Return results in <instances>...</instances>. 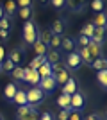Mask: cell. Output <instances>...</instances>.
I'll use <instances>...</instances> for the list:
<instances>
[{"label": "cell", "instance_id": "28", "mask_svg": "<svg viewBox=\"0 0 107 120\" xmlns=\"http://www.w3.org/2000/svg\"><path fill=\"white\" fill-rule=\"evenodd\" d=\"M32 49H34L36 56H46V52H48V47H46L45 43H41L39 40H38L34 45H32Z\"/></svg>", "mask_w": 107, "mask_h": 120}, {"label": "cell", "instance_id": "26", "mask_svg": "<svg viewBox=\"0 0 107 120\" xmlns=\"http://www.w3.org/2000/svg\"><path fill=\"white\" fill-rule=\"evenodd\" d=\"M95 29H97V27H95L91 22H87V23L80 29V32H79V34H80V36H86V38H89V40H91V38H93V32H95Z\"/></svg>", "mask_w": 107, "mask_h": 120}, {"label": "cell", "instance_id": "9", "mask_svg": "<svg viewBox=\"0 0 107 120\" xmlns=\"http://www.w3.org/2000/svg\"><path fill=\"white\" fill-rule=\"evenodd\" d=\"M25 50H27L25 45H20V47H16V49H13L9 52V59L13 61V65H14V66H20L21 59L25 57Z\"/></svg>", "mask_w": 107, "mask_h": 120}, {"label": "cell", "instance_id": "32", "mask_svg": "<svg viewBox=\"0 0 107 120\" xmlns=\"http://www.w3.org/2000/svg\"><path fill=\"white\" fill-rule=\"evenodd\" d=\"M38 74H39V79H43V77H48V75H52V65H48V63L41 65L39 68H38Z\"/></svg>", "mask_w": 107, "mask_h": 120}, {"label": "cell", "instance_id": "25", "mask_svg": "<svg viewBox=\"0 0 107 120\" xmlns=\"http://www.w3.org/2000/svg\"><path fill=\"white\" fill-rule=\"evenodd\" d=\"M89 7H91V11L95 15H98V13H104V11H105V2H104V0H91Z\"/></svg>", "mask_w": 107, "mask_h": 120}, {"label": "cell", "instance_id": "40", "mask_svg": "<svg viewBox=\"0 0 107 120\" xmlns=\"http://www.w3.org/2000/svg\"><path fill=\"white\" fill-rule=\"evenodd\" d=\"M38 120H54V116H52L50 113H43V115H39Z\"/></svg>", "mask_w": 107, "mask_h": 120}, {"label": "cell", "instance_id": "7", "mask_svg": "<svg viewBox=\"0 0 107 120\" xmlns=\"http://www.w3.org/2000/svg\"><path fill=\"white\" fill-rule=\"evenodd\" d=\"M84 106H86V95L82 91H75L70 97V108L73 111H79V109H84Z\"/></svg>", "mask_w": 107, "mask_h": 120}, {"label": "cell", "instance_id": "33", "mask_svg": "<svg viewBox=\"0 0 107 120\" xmlns=\"http://www.w3.org/2000/svg\"><path fill=\"white\" fill-rule=\"evenodd\" d=\"M97 79H98V84L102 86V90H105V86H107V70L97 72Z\"/></svg>", "mask_w": 107, "mask_h": 120}, {"label": "cell", "instance_id": "22", "mask_svg": "<svg viewBox=\"0 0 107 120\" xmlns=\"http://www.w3.org/2000/svg\"><path fill=\"white\" fill-rule=\"evenodd\" d=\"M13 102H14L18 108L20 106H25L27 104V95H25V90H20L18 88V91H16V95L13 97Z\"/></svg>", "mask_w": 107, "mask_h": 120}, {"label": "cell", "instance_id": "4", "mask_svg": "<svg viewBox=\"0 0 107 120\" xmlns=\"http://www.w3.org/2000/svg\"><path fill=\"white\" fill-rule=\"evenodd\" d=\"M25 95H27V104L34 106V108L43 104V100H45V93H43L38 86H31V88L25 91Z\"/></svg>", "mask_w": 107, "mask_h": 120}, {"label": "cell", "instance_id": "2", "mask_svg": "<svg viewBox=\"0 0 107 120\" xmlns=\"http://www.w3.org/2000/svg\"><path fill=\"white\" fill-rule=\"evenodd\" d=\"M38 27H36V23L32 20L25 22L23 23V29H21V40H23V45L25 47H32L38 41Z\"/></svg>", "mask_w": 107, "mask_h": 120}, {"label": "cell", "instance_id": "42", "mask_svg": "<svg viewBox=\"0 0 107 120\" xmlns=\"http://www.w3.org/2000/svg\"><path fill=\"white\" fill-rule=\"evenodd\" d=\"M82 120H100V116H98L97 113H91V115H87L86 118H82Z\"/></svg>", "mask_w": 107, "mask_h": 120}, {"label": "cell", "instance_id": "43", "mask_svg": "<svg viewBox=\"0 0 107 120\" xmlns=\"http://www.w3.org/2000/svg\"><path fill=\"white\" fill-rule=\"evenodd\" d=\"M38 4H39V7H46V5L50 4V0H36Z\"/></svg>", "mask_w": 107, "mask_h": 120}, {"label": "cell", "instance_id": "16", "mask_svg": "<svg viewBox=\"0 0 107 120\" xmlns=\"http://www.w3.org/2000/svg\"><path fill=\"white\" fill-rule=\"evenodd\" d=\"M2 7H4V15L11 16V18H14V16H16L18 7H16V2H14V0H7V2H5V5H2Z\"/></svg>", "mask_w": 107, "mask_h": 120}, {"label": "cell", "instance_id": "13", "mask_svg": "<svg viewBox=\"0 0 107 120\" xmlns=\"http://www.w3.org/2000/svg\"><path fill=\"white\" fill-rule=\"evenodd\" d=\"M16 91H18V84L16 82H7L4 86V97L7 102H13V97L16 95Z\"/></svg>", "mask_w": 107, "mask_h": 120}, {"label": "cell", "instance_id": "37", "mask_svg": "<svg viewBox=\"0 0 107 120\" xmlns=\"http://www.w3.org/2000/svg\"><path fill=\"white\" fill-rule=\"evenodd\" d=\"M68 120H82V115L79 113V111H70V116H68Z\"/></svg>", "mask_w": 107, "mask_h": 120}, {"label": "cell", "instance_id": "39", "mask_svg": "<svg viewBox=\"0 0 107 120\" xmlns=\"http://www.w3.org/2000/svg\"><path fill=\"white\" fill-rule=\"evenodd\" d=\"M9 36H11L9 30H0V40H2V41H5L7 38H9Z\"/></svg>", "mask_w": 107, "mask_h": 120}, {"label": "cell", "instance_id": "27", "mask_svg": "<svg viewBox=\"0 0 107 120\" xmlns=\"http://www.w3.org/2000/svg\"><path fill=\"white\" fill-rule=\"evenodd\" d=\"M57 106L61 108V109H68V111H71V108H70V95H59V99H57Z\"/></svg>", "mask_w": 107, "mask_h": 120}, {"label": "cell", "instance_id": "6", "mask_svg": "<svg viewBox=\"0 0 107 120\" xmlns=\"http://www.w3.org/2000/svg\"><path fill=\"white\" fill-rule=\"evenodd\" d=\"M38 88H39L43 93H54L57 88V82L55 79H54V75H48V77H43V79H39V82H38Z\"/></svg>", "mask_w": 107, "mask_h": 120}, {"label": "cell", "instance_id": "14", "mask_svg": "<svg viewBox=\"0 0 107 120\" xmlns=\"http://www.w3.org/2000/svg\"><path fill=\"white\" fill-rule=\"evenodd\" d=\"M61 49L64 50L66 54H70V52H75V50H77L75 40H73V38H62V40H61Z\"/></svg>", "mask_w": 107, "mask_h": 120}, {"label": "cell", "instance_id": "11", "mask_svg": "<svg viewBox=\"0 0 107 120\" xmlns=\"http://www.w3.org/2000/svg\"><path fill=\"white\" fill-rule=\"evenodd\" d=\"M75 91H79V86H77V81L73 79V77H70V79L62 84V95H73Z\"/></svg>", "mask_w": 107, "mask_h": 120}, {"label": "cell", "instance_id": "1", "mask_svg": "<svg viewBox=\"0 0 107 120\" xmlns=\"http://www.w3.org/2000/svg\"><path fill=\"white\" fill-rule=\"evenodd\" d=\"M77 54L80 56V59L84 65H89L91 66V63L95 59H98V57H102V45H98V43H95V41L89 40V45L84 47V49H77Z\"/></svg>", "mask_w": 107, "mask_h": 120}, {"label": "cell", "instance_id": "36", "mask_svg": "<svg viewBox=\"0 0 107 120\" xmlns=\"http://www.w3.org/2000/svg\"><path fill=\"white\" fill-rule=\"evenodd\" d=\"M50 4L55 7V9H62L66 5V0H50Z\"/></svg>", "mask_w": 107, "mask_h": 120}, {"label": "cell", "instance_id": "21", "mask_svg": "<svg viewBox=\"0 0 107 120\" xmlns=\"http://www.w3.org/2000/svg\"><path fill=\"white\" fill-rule=\"evenodd\" d=\"M13 23H14V18L4 15V18L0 20V30H9V32H13Z\"/></svg>", "mask_w": 107, "mask_h": 120}, {"label": "cell", "instance_id": "29", "mask_svg": "<svg viewBox=\"0 0 107 120\" xmlns=\"http://www.w3.org/2000/svg\"><path fill=\"white\" fill-rule=\"evenodd\" d=\"M46 63V57L45 56H36L34 59L31 61V65H29V68H32V70H38L41 65H45Z\"/></svg>", "mask_w": 107, "mask_h": 120}, {"label": "cell", "instance_id": "12", "mask_svg": "<svg viewBox=\"0 0 107 120\" xmlns=\"http://www.w3.org/2000/svg\"><path fill=\"white\" fill-rule=\"evenodd\" d=\"M64 29H66V20H64V18H57L50 27V30H52L54 36H61L62 32H64Z\"/></svg>", "mask_w": 107, "mask_h": 120}, {"label": "cell", "instance_id": "23", "mask_svg": "<svg viewBox=\"0 0 107 120\" xmlns=\"http://www.w3.org/2000/svg\"><path fill=\"white\" fill-rule=\"evenodd\" d=\"M52 36H54V34H52L50 29H43V30H39V32H38V40L48 47V43H50V40H52Z\"/></svg>", "mask_w": 107, "mask_h": 120}, {"label": "cell", "instance_id": "31", "mask_svg": "<svg viewBox=\"0 0 107 120\" xmlns=\"http://www.w3.org/2000/svg\"><path fill=\"white\" fill-rule=\"evenodd\" d=\"M91 66H93V68H95L97 72L105 70V66H107V59L102 56V57H98V59H95V61H93V63H91Z\"/></svg>", "mask_w": 107, "mask_h": 120}, {"label": "cell", "instance_id": "17", "mask_svg": "<svg viewBox=\"0 0 107 120\" xmlns=\"http://www.w3.org/2000/svg\"><path fill=\"white\" fill-rule=\"evenodd\" d=\"M11 77L14 79V82H23V77H25V68L23 66H14L13 72H11Z\"/></svg>", "mask_w": 107, "mask_h": 120}, {"label": "cell", "instance_id": "41", "mask_svg": "<svg viewBox=\"0 0 107 120\" xmlns=\"http://www.w3.org/2000/svg\"><path fill=\"white\" fill-rule=\"evenodd\" d=\"M5 57H7V54H5V49L2 45H0V63H2V61L5 59Z\"/></svg>", "mask_w": 107, "mask_h": 120}, {"label": "cell", "instance_id": "8", "mask_svg": "<svg viewBox=\"0 0 107 120\" xmlns=\"http://www.w3.org/2000/svg\"><path fill=\"white\" fill-rule=\"evenodd\" d=\"M80 65H82V59H80V56L77 54V50L66 54V57H64V66H66L68 70H77Z\"/></svg>", "mask_w": 107, "mask_h": 120}, {"label": "cell", "instance_id": "38", "mask_svg": "<svg viewBox=\"0 0 107 120\" xmlns=\"http://www.w3.org/2000/svg\"><path fill=\"white\" fill-rule=\"evenodd\" d=\"M68 116H70V111L68 109H61V113L57 115V118L59 120H68Z\"/></svg>", "mask_w": 107, "mask_h": 120}, {"label": "cell", "instance_id": "3", "mask_svg": "<svg viewBox=\"0 0 107 120\" xmlns=\"http://www.w3.org/2000/svg\"><path fill=\"white\" fill-rule=\"evenodd\" d=\"M52 75H54L57 86H62L71 77L70 72H68V68L64 66V63H55V65H52Z\"/></svg>", "mask_w": 107, "mask_h": 120}, {"label": "cell", "instance_id": "35", "mask_svg": "<svg viewBox=\"0 0 107 120\" xmlns=\"http://www.w3.org/2000/svg\"><path fill=\"white\" fill-rule=\"evenodd\" d=\"M14 2L18 9L20 7H32V4H34V0H14Z\"/></svg>", "mask_w": 107, "mask_h": 120}, {"label": "cell", "instance_id": "34", "mask_svg": "<svg viewBox=\"0 0 107 120\" xmlns=\"http://www.w3.org/2000/svg\"><path fill=\"white\" fill-rule=\"evenodd\" d=\"M61 40H62V36H52L50 43H48V49H50V50L61 49Z\"/></svg>", "mask_w": 107, "mask_h": 120}, {"label": "cell", "instance_id": "10", "mask_svg": "<svg viewBox=\"0 0 107 120\" xmlns=\"http://www.w3.org/2000/svg\"><path fill=\"white\" fill-rule=\"evenodd\" d=\"M23 82H27V84H31V86H38V82H39V74H38V70H32V68L27 66Z\"/></svg>", "mask_w": 107, "mask_h": 120}, {"label": "cell", "instance_id": "45", "mask_svg": "<svg viewBox=\"0 0 107 120\" xmlns=\"http://www.w3.org/2000/svg\"><path fill=\"white\" fill-rule=\"evenodd\" d=\"M0 120H4V116H2V115H0Z\"/></svg>", "mask_w": 107, "mask_h": 120}, {"label": "cell", "instance_id": "24", "mask_svg": "<svg viewBox=\"0 0 107 120\" xmlns=\"http://www.w3.org/2000/svg\"><path fill=\"white\" fill-rule=\"evenodd\" d=\"M16 16H20L23 22L32 20V7H20V9L16 11Z\"/></svg>", "mask_w": 107, "mask_h": 120}, {"label": "cell", "instance_id": "15", "mask_svg": "<svg viewBox=\"0 0 107 120\" xmlns=\"http://www.w3.org/2000/svg\"><path fill=\"white\" fill-rule=\"evenodd\" d=\"M66 5L68 9L73 11V13H79L86 7V0H66Z\"/></svg>", "mask_w": 107, "mask_h": 120}, {"label": "cell", "instance_id": "30", "mask_svg": "<svg viewBox=\"0 0 107 120\" xmlns=\"http://www.w3.org/2000/svg\"><path fill=\"white\" fill-rule=\"evenodd\" d=\"M13 68H14V65H13V61H11L9 57H5V59L0 63V72H4V74H11Z\"/></svg>", "mask_w": 107, "mask_h": 120}, {"label": "cell", "instance_id": "44", "mask_svg": "<svg viewBox=\"0 0 107 120\" xmlns=\"http://www.w3.org/2000/svg\"><path fill=\"white\" fill-rule=\"evenodd\" d=\"M4 18V7H2V4H0V20Z\"/></svg>", "mask_w": 107, "mask_h": 120}, {"label": "cell", "instance_id": "19", "mask_svg": "<svg viewBox=\"0 0 107 120\" xmlns=\"http://www.w3.org/2000/svg\"><path fill=\"white\" fill-rule=\"evenodd\" d=\"M91 41H95V43H98V45L104 47V43H105V29H98V27H97L95 32H93Z\"/></svg>", "mask_w": 107, "mask_h": 120}, {"label": "cell", "instance_id": "20", "mask_svg": "<svg viewBox=\"0 0 107 120\" xmlns=\"http://www.w3.org/2000/svg\"><path fill=\"white\" fill-rule=\"evenodd\" d=\"M46 63L48 65H55V63H61V54L57 52V50H50L48 49V52H46Z\"/></svg>", "mask_w": 107, "mask_h": 120}, {"label": "cell", "instance_id": "5", "mask_svg": "<svg viewBox=\"0 0 107 120\" xmlns=\"http://www.w3.org/2000/svg\"><path fill=\"white\" fill-rule=\"evenodd\" d=\"M39 115H38V109H36L34 106H20L18 109H16V120H38Z\"/></svg>", "mask_w": 107, "mask_h": 120}, {"label": "cell", "instance_id": "18", "mask_svg": "<svg viewBox=\"0 0 107 120\" xmlns=\"http://www.w3.org/2000/svg\"><path fill=\"white\" fill-rule=\"evenodd\" d=\"M91 23L95 25V27H98V29H105V23H107L105 11H104V13H98V15H95V18L91 20Z\"/></svg>", "mask_w": 107, "mask_h": 120}]
</instances>
